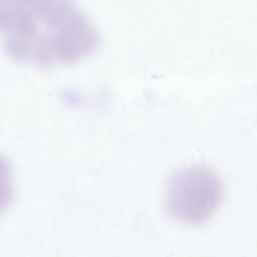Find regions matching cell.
<instances>
[{"label":"cell","instance_id":"obj_1","mask_svg":"<svg viewBox=\"0 0 257 257\" xmlns=\"http://www.w3.org/2000/svg\"><path fill=\"white\" fill-rule=\"evenodd\" d=\"M0 30L7 55L39 68L82 62L100 43L95 25L73 0H0Z\"/></svg>","mask_w":257,"mask_h":257},{"label":"cell","instance_id":"obj_2","mask_svg":"<svg viewBox=\"0 0 257 257\" xmlns=\"http://www.w3.org/2000/svg\"><path fill=\"white\" fill-rule=\"evenodd\" d=\"M222 184L212 170L194 165L179 170L168 182L166 207L179 222L201 225L207 222L219 207Z\"/></svg>","mask_w":257,"mask_h":257}]
</instances>
